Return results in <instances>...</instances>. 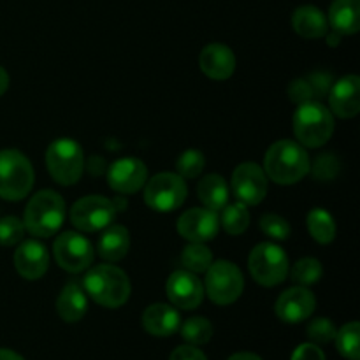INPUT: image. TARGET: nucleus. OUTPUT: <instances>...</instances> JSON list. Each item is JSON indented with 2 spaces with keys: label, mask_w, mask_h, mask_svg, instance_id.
Wrapping results in <instances>:
<instances>
[{
  "label": "nucleus",
  "mask_w": 360,
  "mask_h": 360,
  "mask_svg": "<svg viewBox=\"0 0 360 360\" xmlns=\"http://www.w3.org/2000/svg\"><path fill=\"white\" fill-rule=\"evenodd\" d=\"M308 153L294 141H278L266 153V174L280 185H294L309 172Z\"/></svg>",
  "instance_id": "1"
},
{
  "label": "nucleus",
  "mask_w": 360,
  "mask_h": 360,
  "mask_svg": "<svg viewBox=\"0 0 360 360\" xmlns=\"http://www.w3.org/2000/svg\"><path fill=\"white\" fill-rule=\"evenodd\" d=\"M83 288L97 304L120 308L129 301L130 281L122 269L109 264L94 267L83 280Z\"/></svg>",
  "instance_id": "2"
},
{
  "label": "nucleus",
  "mask_w": 360,
  "mask_h": 360,
  "mask_svg": "<svg viewBox=\"0 0 360 360\" xmlns=\"http://www.w3.org/2000/svg\"><path fill=\"white\" fill-rule=\"evenodd\" d=\"M65 200L53 190H42L28 202L23 225L35 238H49L62 227Z\"/></svg>",
  "instance_id": "3"
},
{
  "label": "nucleus",
  "mask_w": 360,
  "mask_h": 360,
  "mask_svg": "<svg viewBox=\"0 0 360 360\" xmlns=\"http://www.w3.org/2000/svg\"><path fill=\"white\" fill-rule=\"evenodd\" d=\"M334 132V120L329 109L319 102L299 104L294 115V134L308 148L323 146Z\"/></svg>",
  "instance_id": "4"
},
{
  "label": "nucleus",
  "mask_w": 360,
  "mask_h": 360,
  "mask_svg": "<svg viewBox=\"0 0 360 360\" xmlns=\"http://www.w3.org/2000/svg\"><path fill=\"white\" fill-rule=\"evenodd\" d=\"M34 185V169L18 150L0 151V197L6 200H21Z\"/></svg>",
  "instance_id": "5"
},
{
  "label": "nucleus",
  "mask_w": 360,
  "mask_h": 360,
  "mask_svg": "<svg viewBox=\"0 0 360 360\" xmlns=\"http://www.w3.org/2000/svg\"><path fill=\"white\" fill-rule=\"evenodd\" d=\"M46 165L56 183L63 186L74 185L83 174V150L72 139H58L49 144Z\"/></svg>",
  "instance_id": "6"
},
{
  "label": "nucleus",
  "mask_w": 360,
  "mask_h": 360,
  "mask_svg": "<svg viewBox=\"0 0 360 360\" xmlns=\"http://www.w3.org/2000/svg\"><path fill=\"white\" fill-rule=\"evenodd\" d=\"M250 273L257 283L274 287L285 281L288 274V259L283 250L271 243H262L252 250L248 259Z\"/></svg>",
  "instance_id": "7"
},
{
  "label": "nucleus",
  "mask_w": 360,
  "mask_h": 360,
  "mask_svg": "<svg viewBox=\"0 0 360 360\" xmlns=\"http://www.w3.org/2000/svg\"><path fill=\"white\" fill-rule=\"evenodd\" d=\"M206 292L214 304L227 306L243 294L245 280L238 266L229 260L213 262L206 271Z\"/></svg>",
  "instance_id": "8"
},
{
  "label": "nucleus",
  "mask_w": 360,
  "mask_h": 360,
  "mask_svg": "<svg viewBox=\"0 0 360 360\" xmlns=\"http://www.w3.org/2000/svg\"><path fill=\"white\" fill-rule=\"evenodd\" d=\"M186 183L179 174L162 172L153 176L144 188V200L148 206L160 213L174 211L185 202Z\"/></svg>",
  "instance_id": "9"
},
{
  "label": "nucleus",
  "mask_w": 360,
  "mask_h": 360,
  "mask_svg": "<svg viewBox=\"0 0 360 360\" xmlns=\"http://www.w3.org/2000/svg\"><path fill=\"white\" fill-rule=\"evenodd\" d=\"M116 217V206L112 200L101 195L83 197L70 210V221L83 232L104 231Z\"/></svg>",
  "instance_id": "10"
},
{
  "label": "nucleus",
  "mask_w": 360,
  "mask_h": 360,
  "mask_svg": "<svg viewBox=\"0 0 360 360\" xmlns=\"http://www.w3.org/2000/svg\"><path fill=\"white\" fill-rule=\"evenodd\" d=\"M53 253L58 266L69 273H81L94 262V246L86 238L76 232L58 236L53 246Z\"/></svg>",
  "instance_id": "11"
},
{
  "label": "nucleus",
  "mask_w": 360,
  "mask_h": 360,
  "mask_svg": "<svg viewBox=\"0 0 360 360\" xmlns=\"http://www.w3.org/2000/svg\"><path fill=\"white\" fill-rule=\"evenodd\" d=\"M232 190L236 197L246 206H255L266 197L267 178L262 167L253 162H246L236 167L232 174Z\"/></svg>",
  "instance_id": "12"
},
{
  "label": "nucleus",
  "mask_w": 360,
  "mask_h": 360,
  "mask_svg": "<svg viewBox=\"0 0 360 360\" xmlns=\"http://www.w3.org/2000/svg\"><path fill=\"white\" fill-rule=\"evenodd\" d=\"M148 169L139 158H122L116 160L108 171V183L115 192L136 193L146 183Z\"/></svg>",
  "instance_id": "13"
},
{
  "label": "nucleus",
  "mask_w": 360,
  "mask_h": 360,
  "mask_svg": "<svg viewBox=\"0 0 360 360\" xmlns=\"http://www.w3.org/2000/svg\"><path fill=\"white\" fill-rule=\"evenodd\" d=\"M315 306V295L308 288L295 287L288 288L280 295L274 309H276L278 319L283 320L285 323H299L313 315Z\"/></svg>",
  "instance_id": "14"
},
{
  "label": "nucleus",
  "mask_w": 360,
  "mask_h": 360,
  "mask_svg": "<svg viewBox=\"0 0 360 360\" xmlns=\"http://www.w3.org/2000/svg\"><path fill=\"white\" fill-rule=\"evenodd\" d=\"M218 227H220V218L207 207L186 211L178 220V232L190 243L210 241L217 236Z\"/></svg>",
  "instance_id": "15"
},
{
  "label": "nucleus",
  "mask_w": 360,
  "mask_h": 360,
  "mask_svg": "<svg viewBox=\"0 0 360 360\" xmlns=\"http://www.w3.org/2000/svg\"><path fill=\"white\" fill-rule=\"evenodd\" d=\"M167 297L181 309H195L204 299V287L190 271H176L167 280Z\"/></svg>",
  "instance_id": "16"
},
{
  "label": "nucleus",
  "mask_w": 360,
  "mask_h": 360,
  "mask_svg": "<svg viewBox=\"0 0 360 360\" xmlns=\"http://www.w3.org/2000/svg\"><path fill=\"white\" fill-rule=\"evenodd\" d=\"M49 253L39 241H25L14 253V266L27 280H39L48 271Z\"/></svg>",
  "instance_id": "17"
},
{
  "label": "nucleus",
  "mask_w": 360,
  "mask_h": 360,
  "mask_svg": "<svg viewBox=\"0 0 360 360\" xmlns=\"http://www.w3.org/2000/svg\"><path fill=\"white\" fill-rule=\"evenodd\" d=\"M200 70L214 81H224L234 74L236 56L227 46L210 44L200 53Z\"/></svg>",
  "instance_id": "18"
},
{
  "label": "nucleus",
  "mask_w": 360,
  "mask_h": 360,
  "mask_svg": "<svg viewBox=\"0 0 360 360\" xmlns=\"http://www.w3.org/2000/svg\"><path fill=\"white\" fill-rule=\"evenodd\" d=\"M330 108L340 118H354L360 111V79L347 76L338 81L330 90Z\"/></svg>",
  "instance_id": "19"
},
{
  "label": "nucleus",
  "mask_w": 360,
  "mask_h": 360,
  "mask_svg": "<svg viewBox=\"0 0 360 360\" xmlns=\"http://www.w3.org/2000/svg\"><path fill=\"white\" fill-rule=\"evenodd\" d=\"M143 326L146 333L153 334L158 338L172 336L181 326L179 313L172 306L167 304H151L143 315Z\"/></svg>",
  "instance_id": "20"
},
{
  "label": "nucleus",
  "mask_w": 360,
  "mask_h": 360,
  "mask_svg": "<svg viewBox=\"0 0 360 360\" xmlns=\"http://www.w3.org/2000/svg\"><path fill=\"white\" fill-rule=\"evenodd\" d=\"M329 21L338 34H357L360 28V2L359 0H334L329 9Z\"/></svg>",
  "instance_id": "21"
},
{
  "label": "nucleus",
  "mask_w": 360,
  "mask_h": 360,
  "mask_svg": "<svg viewBox=\"0 0 360 360\" xmlns=\"http://www.w3.org/2000/svg\"><path fill=\"white\" fill-rule=\"evenodd\" d=\"M130 246L129 231L123 225H108L101 234L97 243V250L102 259L109 262H118L127 255Z\"/></svg>",
  "instance_id": "22"
},
{
  "label": "nucleus",
  "mask_w": 360,
  "mask_h": 360,
  "mask_svg": "<svg viewBox=\"0 0 360 360\" xmlns=\"http://www.w3.org/2000/svg\"><path fill=\"white\" fill-rule=\"evenodd\" d=\"M292 27L301 37L320 39L327 34V18L320 9L313 6H302L292 14Z\"/></svg>",
  "instance_id": "23"
},
{
  "label": "nucleus",
  "mask_w": 360,
  "mask_h": 360,
  "mask_svg": "<svg viewBox=\"0 0 360 360\" xmlns=\"http://www.w3.org/2000/svg\"><path fill=\"white\" fill-rule=\"evenodd\" d=\"M88 308L86 295H84L83 288L77 283H67L63 287L62 294H60L58 301H56V309H58V315L63 322H79L84 316Z\"/></svg>",
  "instance_id": "24"
},
{
  "label": "nucleus",
  "mask_w": 360,
  "mask_h": 360,
  "mask_svg": "<svg viewBox=\"0 0 360 360\" xmlns=\"http://www.w3.org/2000/svg\"><path fill=\"white\" fill-rule=\"evenodd\" d=\"M197 193H199L200 202L211 211L221 210L229 200L227 183H225V179L218 174L206 176V178L199 183Z\"/></svg>",
  "instance_id": "25"
},
{
  "label": "nucleus",
  "mask_w": 360,
  "mask_h": 360,
  "mask_svg": "<svg viewBox=\"0 0 360 360\" xmlns=\"http://www.w3.org/2000/svg\"><path fill=\"white\" fill-rule=\"evenodd\" d=\"M308 229L313 239L322 243V245H329L336 238V224H334V218L326 210L316 207L308 214Z\"/></svg>",
  "instance_id": "26"
},
{
  "label": "nucleus",
  "mask_w": 360,
  "mask_h": 360,
  "mask_svg": "<svg viewBox=\"0 0 360 360\" xmlns=\"http://www.w3.org/2000/svg\"><path fill=\"white\" fill-rule=\"evenodd\" d=\"M221 225L225 231L232 236H239L248 229L250 225V213L246 210V204L236 202V204H225L221 207Z\"/></svg>",
  "instance_id": "27"
},
{
  "label": "nucleus",
  "mask_w": 360,
  "mask_h": 360,
  "mask_svg": "<svg viewBox=\"0 0 360 360\" xmlns=\"http://www.w3.org/2000/svg\"><path fill=\"white\" fill-rule=\"evenodd\" d=\"M359 336L360 326L359 322H350L341 327L336 333V347L338 352L348 360H360V348H359Z\"/></svg>",
  "instance_id": "28"
},
{
  "label": "nucleus",
  "mask_w": 360,
  "mask_h": 360,
  "mask_svg": "<svg viewBox=\"0 0 360 360\" xmlns=\"http://www.w3.org/2000/svg\"><path fill=\"white\" fill-rule=\"evenodd\" d=\"M181 264L190 273H206L213 264V255L202 243H192L183 250Z\"/></svg>",
  "instance_id": "29"
},
{
  "label": "nucleus",
  "mask_w": 360,
  "mask_h": 360,
  "mask_svg": "<svg viewBox=\"0 0 360 360\" xmlns=\"http://www.w3.org/2000/svg\"><path fill=\"white\" fill-rule=\"evenodd\" d=\"M181 336L186 343L193 345V347L206 345L213 336V326L210 320L202 319V316H193L183 323Z\"/></svg>",
  "instance_id": "30"
},
{
  "label": "nucleus",
  "mask_w": 360,
  "mask_h": 360,
  "mask_svg": "<svg viewBox=\"0 0 360 360\" xmlns=\"http://www.w3.org/2000/svg\"><path fill=\"white\" fill-rule=\"evenodd\" d=\"M290 276L295 283L302 285V287H308V285L316 283V281L322 278V266L316 259H301L294 264L290 271Z\"/></svg>",
  "instance_id": "31"
},
{
  "label": "nucleus",
  "mask_w": 360,
  "mask_h": 360,
  "mask_svg": "<svg viewBox=\"0 0 360 360\" xmlns=\"http://www.w3.org/2000/svg\"><path fill=\"white\" fill-rule=\"evenodd\" d=\"M204 165H206V158L200 153L199 150H186L176 160V169H178V174L183 179H192L202 172Z\"/></svg>",
  "instance_id": "32"
},
{
  "label": "nucleus",
  "mask_w": 360,
  "mask_h": 360,
  "mask_svg": "<svg viewBox=\"0 0 360 360\" xmlns=\"http://www.w3.org/2000/svg\"><path fill=\"white\" fill-rule=\"evenodd\" d=\"M25 225L20 218L6 217L0 220V245L14 246L23 239Z\"/></svg>",
  "instance_id": "33"
},
{
  "label": "nucleus",
  "mask_w": 360,
  "mask_h": 360,
  "mask_svg": "<svg viewBox=\"0 0 360 360\" xmlns=\"http://www.w3.org/2000/svg\"><path fill=\"white\" fill-rule=\"evenodd\" d=\"M260 229L269 238L280 239V241H283V239H287L290 236V225H288V221L285 218L278 217V214H264L260 218Z\"/></svg>",
  "instance_id": "34"
},
{
  "label": "nucleus",
  "mask_w": 360,
  "mask_h": 360,
  "mask_svg": "<svg viewBox=\"0 0 360 360\" xmlns=\"http://www.w3.org/2000/svg\"><path fill=\"white\" fill-rule=\"evenodd\" d=\"M308 336L313 343L327 345L336 338V327L329 319H316L309 323Z\"/></svg>",
  "instance_id": "35"
},
{
  "label": "nucleus",
  "mask_w": 360,
  "mask_h": 360,
  "mask_svg": "<svg viewBox=\"0 0 360 360\" xmlns=\"http://www.w3.org/2000/svg\"><path fill=\"white\" fill-rule=\"evenodd\" d=\"M288 95H290L292 101L297 102V104H304V102H309L315 97L311 84L306 79H295L294 83L290 84V88H288Z\"/></svg>",
  "instance_id": "36"
},
{
  "label": "nucleus",
  "mask_w": 360,
  "mask_h": 360,
  "mask_svg": "<svg viewBox=\"0 0 360 360\" xmlns=\"http://www.w3.org/2000/svg\"><path fill=\"white\" fill-rule=\"evenodd\" d=\"M336 169H338L336 158L330 157V155H322L320 158H316L315 169H313V172H315L316 178L329 179L330 176L336 174Z\"/></svg>",
  "instance_id": "37"
},
{
  "label": "nucleus",
  "mask_w": 360,
  "mask_h": 360,
  "mask_svg": "<svg viewBox=\"0 0 360 360\" xmlns=\"http://www.w3.org/2000/svg\"><path fill=\"white\" fill-rule=\"evenodd\" d=\"M292 360H326V355L320 350L319 345L304 343L301 345V347L295 348Z\"/></svg>",
  "instance_id": "38"
},
{
  "label": "nucleus",
  "mask_w": 360,
  "mask_h": 360,
  "mask_svg": "<svg viewBox=\"0 0 360 360\" xmlns=\"http://www.w3.org/2000/svg\"><path fill=\"white\" fill-rule=\"evenodd\" d=\"M169 360H207L206 355L195 348L193 345H183V347H178L171 354V359Z\"/></svg>",
  "instance_id": "39"
},
{
  "label": "nucleus",
  "mask_w": 360,
  "mask_h": 360,
  "mask_svg": "<svg viewBox=\"0 0 360 360\" xmlns=\"http://www.w3.org/2000/svg\"><path fill=\"white\" fill-rule=\"evenodd\" d=\"M7 86H9V74L0 67V95L6 94Z\"/></svg>",
  "instance_id": "40"
},
{
  "label": "nucleus",
  "mask_w": 360,
  "mask_h": 360,
  "mask_svg": "<svg viewBox=\"0 0 360 360\" xmlns=\"http://www.w3.org/2000/svg\"><path fill=\"white\" fill-rule=\"evenodd\" d=\"M227 360H262L259 355L255 354H248V352H241V354H234L232 357H229Z\"/></svg>",
  "instance_id": "41"
},
{
  "label": "nucleus",
  "mask_w": 360,
  "mask_h": 360,
  "mask_svg": "<svg viewBox=\"0 0 360 360\" xmlns=\"http://www.w3.org/2000/svg\"><path fill=\"white\" fill-rule=\"evenodd\" d=\"M0 360H25L21 355H18L16 352H11V350H4L0 348Z\"/></svg>",
  "instance_id": "42"
}]
</instances>
